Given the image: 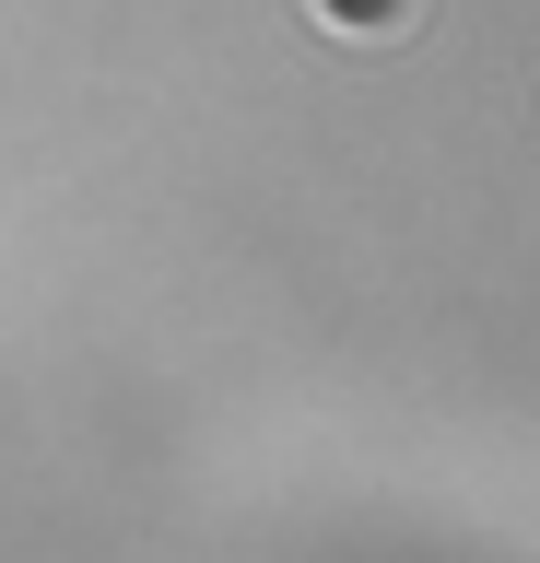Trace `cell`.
I'll return each instance as SVG.
<instances>
[{"label": "cell", "mask_w": 540, "mask_h": 563, "mask_svg": "<svg viewBox=\"0 0 540 563\" xmlns=\"http://www.w3.org/2000/svg\"><path fill=\"white\" fill-rule=\"evenodd\" d=\"M306 24L341 35V47H399V35L423 24V0H306Z\"/></svg>", "instance_id": "1"}]
</instances>
